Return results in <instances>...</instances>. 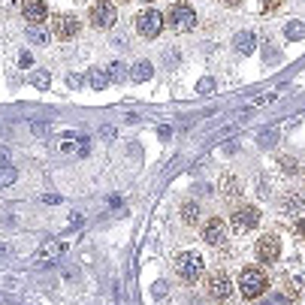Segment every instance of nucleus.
<instances>
[{
    "label": "nucleus",
    "instance_id": "obj_30",
    "mask_svg": "<svg viewBox=\"0 0 305 305\" xmlns=\"http://www.w3.org/2000/svg\"><path fill=\"white\" fill-rule=\"evenodd\" d=\"M166 293H169V284H166V281H157V284H154V296H157V299H163Z\"/></svg>",
    "mask_w": 305,
    "mask_h": 305
},
{
    "label": "nucleus",
    "instance_id": "obj_24",
    "mask_svg": "<svg viewBox=\"0 0 305 305\" xmlns=\"http://www.w3.org/2000/svg\"><path fill=\"white\" fill-rule=\"evenodd\" d=\"M15 178H18V169H15L12 163H3V166H0V187H9Z\"/></svg>",
    "mask_w": 305,
    "mask_h": 305
},
{
    "label": "nucleus",
    "instance_id": "obj_26",
    "mask_svg": "<svg viewBox=\"0 0 305 305\" xmlns=\"http://www.w3.org/2000/svg\"><path fill=\"white\" fill-rule=\"evenodd\" d=\"M197 91H200V94L215 91V79H209V76H206V79H200V82H197Z\"/></svg>",
    "mask_w": 305,
    "mask_h": 305
},
{
    "label": "nucleus",
    "instance_id": "obj_11",
    "mask_svg": "<svg viewBox=\"0 0 305 305\" xmlns=\"http://www.w3.org/2000/svg\"><path fill=\"white\" fill-rule=\"evenodd\" d=\"M24 18H27V24H46V18H49V6L43 3V0H24Z\"/></svg>",
    "mask_w": 305,
    "mask_h": 305
},
{
    "label": "nucleus",
    "instance_id": "obj_3",
    "mask_svg": "<svg viewBox=\"0 0 305 305\" xmlns=\"http://www.w3.org/2000/svg\"><path fill=\"white\" fill-rule=\"evenodd\" d=\"M133 24H136L139 36L154 40V36H160V30H163V15H160L157 9H142V12L133 18Z\"/></svg>",
    "mask_w": 305,
    "mask_h": 305
},
{
    "label": "nucleus",
    "instance_id": "obj_5",
    "mask_svg": "<svg viewBox=\"0 0 305 305\" xmlns=\"http://www.w3.org/2000/svg\"><path fill=\"white\" fill-rule=\"evenodd\" d=\"M169 24H172V30H178V33L194 30V27H197V12H194V6L175 3V6L169 9Z\"/></svg>",
    "mask_w": 305,
    "mask_h": 305
},
{
    "label": "nucleus",
    "instance_id": "obj_33",
    "mask_svg": "<svg viewBox=\"0 0 305 305\" xmlns=\"http://www.w3.org/2000/svg\"><path fill=\"white\" fill-rule=\"evenodd\" d=\"M18 64H21V67H30V64H33V58H30V52H21V58H18Z\"/></svg>",
    "mask_w": 305,
    "mask_h": 305
},
{
    "label": "nucleus",
    "instance_id": "obj_1",
    "mask_svg": "<svg viewBox=\"0 0 305 305\" xmlns=\"http://www.w3.org/2000/svg\"><path fill=\"white\" fill-rule=\"evenodd\" d=\"M266 290H269V278H266L263 269H257V266L242 269V275H239V293H242L245 299H257V296H263Z\"/></svg>",
    "mask_w": 305,
    "mask_h": 305
},
{
    "label": "nucleus",
    "instance_id": "obj_23",
    "mask_svg": "<svg viewBox=\"0 0 305 305\" xmlns=\"http://www.w3.org/2000/svg\"><path fill=\"white\" fill-rule=\"evenodd\" d=\"M275 142H278V127H266L257 133V145H263V148H272Z\"/></svg>",
    "mask_w": 305,
    "mask_h": 305
},
{
    "label": "nucleus",
    "instance_id": "obj_18",
    "mask_svg": "<svg viewBox=\"0 0 305 305\" xmlns=\"http://www.w3.org/2000/svg\"><path fill=\"white\" fill-rule=\"evenodd\" d=\"M181 221H184L187 227H194V224L200 221V206H197L194 200H187V203H181Z\"/></svg>",
    "mask_w": 305,
    "mask_h": 305
},
{
    "label": "nucleus",
    "instance_id": "obj_32",
    "mask_svg": "<svg viewBox=\"0 0 305 305\" xmlns=\"http://www.w3.org/2000/svg\"><path fill=\"white\" fill-rule=\"evenodd\" d=\"M33 85H36V88H49V76H46V73H43V76H36Z\"/></svg>",
    "mask_w": 305,
    "mask_h": 305
},
{
    "label": "nucleus",
    "instance_id": "obj_36",
    "mask_svg": "<svg viewBox=\"0 0 305 305\" xmlns=\"http://www.w3.org/2000/svg\"><path fill=\"white\" fill-rule=\"evenodd\" d=\"M221 3H224V6H239L242 0H221Z\"/></svg>",
    "mask_w": 305,
    "mask_h": 305
},
{
    "label": "nucleus",
    "instance_id": "obj_17",
    "mask_svg": "<svg viewBox=\"0 0 305 305\" xmlns=\"http://www.w3.org/2000/svg\"><path fill=\"white\" fill-rule=\"evenodd\" d=\"M27 40H30L33 46H46V43H49L46 24H27Z\"/></svg>",
    "mask_w": 305,
    "mask_h": 305
},
{
    "label": "nucleus",
    "instance_id": "obj_27",
    "mask_svg": "<svg viewBox=\"0 0 305 305\" xmlns=\"http://www.w3.org/2000/svg\"><path fill=\"white\" fill-rule=\"evenodd\" d=\"M281 3H284V0H260V9H263V12H275Z\"/></svg>",
    "mask_w": 305,
    "mask_h": 305
},
{
    "label": "nucleus",
    "instance_id": "obj_14",
    "mask_svg": "<svg viewBox=\"0 0 305 305\" xmlns=\"http://www.w3.org/2000/svg\"><path fill=\"white\" fill-rule=\"evenodd\" d=\"M61 251H64V242H46L40 251H36V260H40V263H55L58 257H61Z\"/></svg>",
    "mask_w": 305,
    "mask_h": 305
},
{
    "label": "nucleus",
    "instance_id": "obj_19",
    "mask_svg": "<svg viewBox=\"0 0 305 305\" xmlns=\"http://www.w3.org/2000/svg\"><path fill=\"white\" fill-rule=\"evenodd\" d=\"M88 82H91V88H94V91H103V88L109 85V76H106V70L91 67V73H88Z\"/></svg>",
    "mask_w": 305,
    "mask_h": 305
},
{
    "label": "nucleus",
    "instance_id": "obj_31",
    "mask_svg": "<svg viewBox=\"0 0 305 305\" xmlns=\"http://www.w3.org/2000/svg\"><path fill=\"white\" fill-rule=\"evenodd\" d=\"M82 212H73V218H70V230H76V227H82Z\"/></svg>",
    "mask_w": 305,
    "mask_h": 305
},
{
    "label": "nucleus",
    "instance_id": "obj_21",
    "mask_svg": "<svg viewBox=\"0 0 305 305\" xmlns=\"http://www.w3.org/2000/svg\"><path fill=\"white\" fill-rule=\"evenodd\" d=\"M302 36H305V24H302L299 18H296V21H290V24L284 27V40H290V43H299Z\"/></svg>",
    "mask_w": 305,
    "mask_h": 305
},
{
    "label": "nucleus",
    "instance_id": "obj_2",
    "mask_svg": "<svg viewBox=\"0 0 305 305\" xmlns=\"http://www.w3.org/2000/svg\"><path fill=\"white\" fill-rule=\"evenodd\" d=\"M203 269H206V263H203V257H200L197 251H184V254L175 257V272H178V278L187 281V284H194V281L203 275Z\"/></svg>",
    "mask_w": 305,
    "mask_h": 305
},
{
    "label": "nucleus",
    "instance_id": "obj_8",
    "mask_svg": "<svg viewBox=\"0 0 305 305\" xmlns=\"http://www.w3.org/2000/svg\"><path fill=\"white\" fill-rule=\"evenodd\" d=\"M206 290H209V296H212L215 302H224V299L233 296V284H230V278H227L224 272L209 275V278H206Z\"/></svg>",
    "mask_w": 305,
    "mask_h": 305
},
{
    "label": "nucleus",
    "instance_id": "obj_15",
    "mask_svg": "<svg viewBox=\"0 0 305 305\" xmlns=\"http://www.w3.org/2000/svg\"><path fill=\"white\" fill-rule=\"evenodd\" d=\"M85 139L79 136V133H67V136H61V154H79V145H82Z\"/></svg>",
    "mask_w": 305,
    "mask_h": 305
},
{
    "label": "nucleus",
    "instance_id": "obj_37",
    "mask_svg": "<svg viewBox=\"0 0 305 305\" xmlns=\"http://www.w3.org/2000/svg\"><path fill=\"white\" fill-rule=\"evenodd\" d=\"M118 3H127V0H118Z\"/></svg>",
    "mask_w": 305,
    "mask_h": 305
},
{
    "label": "nucleus",
    "instance_id": "obj_16",
    "mask_svg": "<svg viewBox=\"0 0 305 305\" xmlns=\"http://www.w3.org/2000/svg\"><path fill=\"white\" fill-rule=\"evenodd\" d=\"M151 76H154V67H151L148 61H136L133 70H130V79H133V82H148Z\"/></svg>",
    "mask_w": 305,
    "mask_h": 305
},
{
    "label": "nucleus",
    "instance_id": "obj_22",
    "mask_svg": "<svg viewBox=\"0 0 305 305\" xmlns=\"http://www.w3.org/2000/svg\"><path fill=\"white\" fill-rule=\"evenodd\" d=\"M106 76H109V82H124L127 79V67L121 61H112L109 70H106Z\"/></svg>",
    "mask_w": 305,
    "mask_h": 305
},
{
    "label": "nucleus",
    "instance_id": "obj_9",
    "mask_svg": "<svg viewBox=\"0 0 305 305\" xmlns=\"http://www.w3.org/2000/svg\"><path fill=\"white\" fill-rule=\"evenodd\" d=\"M254 254H257L260 263H275L278 254H281V242H278V236H260L257 245H254Z\"/></svg>",
    "mask_w": 305,
    "mask_h": 305
},
{
    "label": "nucleus",
    "instance_id": "obj_29",
    "mask_svg": "<svg viewBox=\"0 0 305 305\" xmlns=\"http://www.w3.org/2000/svg\"><path fill=\"white\" fill-rule=\"evenodd\" d=\"M275 100H278V94H263V97L254 100V106H269V103H275Z\"/></svg>",
    "mask_w": 305,
    "mask_h": 305
},
{
    "label": "nucleus",
    "instance_id": "obj_12",
    "mask_svg": "<svg viewBox=\"0 0 305 305\" xmlns=\"http://www.w3.org/2000/svg\"><path fill=\"white\" fill-rule=\"evenodd\" d=\"M218 190H221V197L233 200V197H239V194H242V181H239L233 172H224V175H221V184H218Z\"/></svg>",
    "mask_w": 305,
    "mask_h": 305
},
{
    "label": "nucleus",
    "instance_id": "obj_35",
    "mask_svg": "<svg viewBox=\"0 0 305 305\" xmlns=\"http://www.w3.org/2000/svg\"><path fill=\"white\" fill-rule=\"evenodd\" d=\"M157 136H160V139H169V136H172V130H169V127H160V130H157Z\"/></svg>",
    "mask_w": 305,
    "mask_h": 305
},
{
    "label": "nucleus",
    "instance_id": "obj_13",
    "mask_svg": "<svg viewBox=\"0 0 305 305\" xmlns=\"http://www.w3.org/2000/svg\"><path fill=\"white\" fill-rule=\"evenodd\" d=\"M233 49H236L239 55H251V52L257 49V40H254V33H248V30H239V33L233 36Z\"/></svg>",
    "mask_w": 305,
    "mask_h": 305
},
{
    "label": "nucleus",
    "instance_id": "obj_4",
    "mask_svg": "<svg viewBox=\"0 0 305 305\" xmlns=\"http://www.w3.org/2000/svg\"><path fill=\"white\" fill-rule=\"evenodd\" d=\"M88 15H91V24L94 27H103V30L118 24V9H115L112 0H97V3H91Z\"/></svg>",
    "mask_w": 305,
    "mask_h": 305
},
{
    "label": "nucleus",
    "instance_id": "obj_34",
    "mask_svg": "<svg viewBox=\"0 0 305 305\" xmlns=\"http://www.w3.org/2000/svg\"><path fill=\"white\" fill-rule=\"evenodd\" d=\"M100 136H103V139H115V127H103Z\"/></svg>",
    "mask_w": 305,
    "mask_h": 305
},
{
    "label": "nucleus",
    "instance_id": "obj_10",
    "mask_svg": "<svg viewBox=\"0 0 305 305\" xmlns=\"http://www.w3.org/2000/svg\"><path fill=\"white\" fill-rule=\"evenodd\" d=\"M203 242H209V245H215V248H221V245L227 242V227H224L221 218H209V221L203 224Z\"/></svg>",
    "mask_w": 305,
    "mask_h": 305
},
{
    "label": "nucleus",
    "instance_id": "obj_25",
    "mask_svg": "<svg viewBox=\"0 0 305 305\" xmlns=\"http://www.w3.org/2000/svg\"><path fill=\"white\" fill-rule=\"evenodd\" d=\"M33 133L36 136H49V121L46 118H33Z\"/></svg>",
    "mask_w": 305,
    "mask_h": 305
},
{
    "label": "nucleus",
    "instance_id": "obj_6",
    "mask_svg": "<svg viewBox=\"0 0 305 305\" xmlns=\"http://www.w3.org/2000/svg\"><path fill=\"white\" fill-rule=\"evenodd\" d=\"M79 18L76 15H67V12H58V15H52V36H58V40H73L76 33H79Z\"/></svg>",
    "mask_w": 305,
    "mask_h": 305
},
{
    "label": "nucleus",
    "instance_id": "obj_20",
    "mask_svg": "<svg viewBox=\"0 0 305 305\" xmlns=\"http://www.w3.org/2000/svg\"><path fill=\"white\" fill-rule=\"evenodd\" d=\"M281 209H284V212H287V215H290L293 221H299V218H302V197H299V194H293V197H287Z\"/></svg>",
    "mask_w": 305,
    "mask_h": 305
},
{
    "label": "nucleus",
    "instance_id": "obj_28",
    "mask_svg": "<svg viewBox=\"0 0 305 305\" xmlns=\"http://www.w3.org/2000/svg\"><path fill=\"white\" fill-rule=\"evenodd\" d=\"M281 166H284V172H287V175H296V172H299L293 157H281Z\"/></svg>",
    "mask_w": 305,
    "mask_h": 305
},
{
    "label": "nucleus",
    "instance_id": "obj_7",
    "mask_svg": "<svg viewBox=\"0 0 305 305\" xmlns=\"http://www.w3.org/2000/svg\"><path fill=\"white\" fill-rule=\"evenodd\" d=\"M230 224H233L236 233H251L254 227L260 224V212H257L254 206H239V209L230 215Z\"/></svg>",
    "mask_w": 305,
    "mask_h": 305
}]
</instances>
